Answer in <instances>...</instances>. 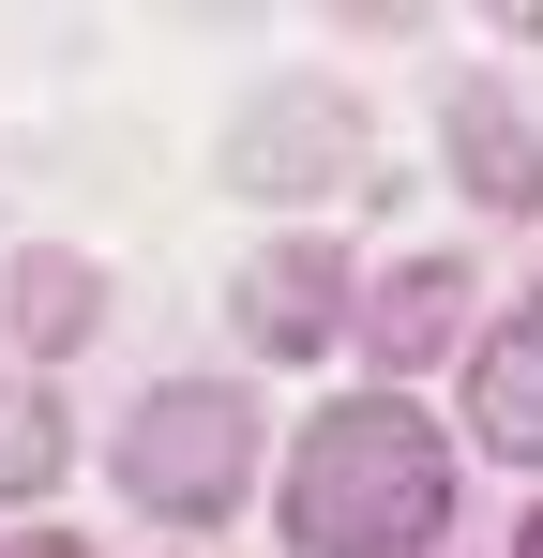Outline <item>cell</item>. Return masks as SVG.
I'll return each mask as SVG.
<instances>
[{"mask_svg":"<svg viewBox=\"0 0 543 558\" xmlns=\"http://www.w3.org/2000/svg\"><path fill=\"white\" fill-rule=\"evenodd\" d=\"M257 332H287V348L317 332V257H287V272H257Z\"/></svg>","mask_w":543,"mask_h":558,"instance_id":"cell-5","label":"cell"},{"mask_svg":"<svg viewBox=\"0 0 543 558\" xmlns=\"http://www.w3.org/2000/svg\"><path fill=\"white\" fill-rule=\"evenodd\" d=\"M529 558H543V513H529Z\"/></svg>","mask_w":543,"mask_h":558,"instance_id":"cell-8","label":"cell"},{"mask_svg":"<svg viewBox=\"0 0 543 558\" xmlns=\"http://www.w3.org/2000/svg\"><path fill=\"white\" fill-rule=\"evenodd\" d=\"M438 438H423V408H393V392H362V408H333L302 453H287V529L317 558H393L438 529Z\"/></svg>","mask_w":543,"mask_h":558,"instance_id":"cell-1","label":"cell"},{"mask_svg":"<svg viewBox=\"0 0 543 558\" xmlns=\"http://www.w3.org/2000/svg\"><path fill=\"white\" fill-rule=\"evenodd\" d=\"M468 408H483V438L498 453H543V302L483 348V377H468Z\"/></svg>","mask_w":543,"mask_h":558,"instance_id":"cell-3","label":"cell"},{"mask_svg":"<svg viewBox=\"0 0 543 558\" xmlns=\"http://www.w3.org/2000/svg\"><path fill=\"white\" fill-rule=\"evenodd\" d=\"M121 468H136V498H167V513H227V498L257 483V408H242L227 377H181V392L136 408Z\"/></svg>","mask_w":543,"mask_h":558,"instance_id":"cell-2","label":"cell"},{"mask_svg":"<svg viewBox=\"0 0 543 558\" xmlns=\"http://www.w3.org/2000/svg\"><path fill=\"white\" fill-rule=\"evenodd\" d=\"M0 558H90V544H61V529H31V544H0Z\"/></svg>","mask_w":543,"mask_h":558,"instance_id":"cell-7","label":"cell"},{"mask_svg":"<svg viewBox=\"0 0 543 558\" xmlns=\"http://www.w3.org/2000/svg\"><path fill=\"white\" fill-rule=\"evenodd\" d=\"M46 453H61V423H46L31 392H0V468H46Z\"/></svg>","mask_w":543,"mask_h":558,"instance_id":"cell-6","label":"cell"},{"mask_svg":"<svg viewBox=\"0 0 543 558\" xmlns=\"http://www.w3.org/2000/svg\"><path fill=\"white\" fill-rule=\"evenodd\" d=\"M468 182H483V196H543V151H529V136H498V121L468 106Z\"/></svg>","mask_w":543,"mask_h":558,"instance_id":"cell-4","label":"cell"}]
</instances>
